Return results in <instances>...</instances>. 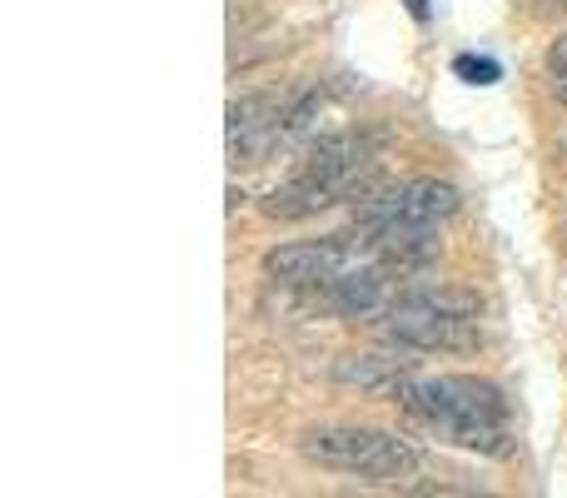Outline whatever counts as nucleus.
Instances as JSON below:
<instances>
[{
  "instance_id": "f257e3e1",
  "label": "nucleus",
  "mask_w": 567,
  "mask_h": 498,
  "mask_svg": "<svg viewBox=\"0 0 567 498\" xmlns=\"http://www.w3.org/2000/svg\"><path fill=\"white\" fill-rule=\"evenodd\" d=\"M409 419L433 429L439 439L458 444V449L478 454H508V399L493 379L478 374H413L399 394H393Z\"/></svg>"
},
{
  "instance_id": "f03ea898",
  "label": "nucleus",
  "mask_w": 567,
  "mask_h": 498,
  "mask_svg": "<svg viewBox=\"0 0 567 498\" xmlns=\"http://www.w3.org/2000/svg\"><path fill=\"white\" fill-rule=\"evenodd\" d=\"M483 299L458 284H413L383 309L379 334L409 354H463L478 344Z\"/></svg>"
},
{
  "instance_id": "7ed1b4c3",
  "label": "nucleus",
  "mask_w": 567,
  "mask_h": 498,
  "mask_svg": "<svg viewBox=\"0 0 567 498\" xmlns=\"http://www.w3.org/2000/svg\"><path fill=\"white\" fill-rule=\"evenodd\" d=\"M299 454L329 474H349V479H409L423 469V454L413 439L389 429H359V424H323L299 439Z\"/></svg>"
},
{
  "instance_id": "20e7f679",
  "label": "nucleus",
  "mask_w": 567,
  "mask_h": 498,
  "mask_svg": "<svg viewBox=\"0 0 567 498\" xmlns=\"http://www.w3.org/2000/svg\"><path fill=\"white\" fill-rule=\"evenodd\" d=\"M458 205H463V195L449 180H433V175L403 180V185L383 190V195H373L363 205L359 235L379 240V235H393V230H439L443 220L458 215Z\"/></svg>"
},
{
  "instance_id": "39448f33",
  "label": "nucleus",
  "mask_w": 567,
  "mask_h": 498,
  "mask_svg": "<svg viewBox=\"0 0 567 498\" xmlns=\"http://www.w3.org/2000/svg\"><path fill=\"white\" fill-rule=\"evenodd\" d=\"M369 260V240L363 235H323V240H289V245H275L259 260L269 284H284V289H329L339 274H349L353 264Z\"/></svg>"
},
{
  "instance_id": "423d86ee",
  "label": "nucleus",
  "mask_w": 567,
  "mask_h": 498,
  "mask_svg": "<svg viewBox=\"0 0 567 498\" xmlns=\"http://www.w3.org/2000/svg\"><path fill=\"white\" fill-rule=\"evenodd\" d=\"M399 274L393 270H383L379 260H363V264H353L349 274H339V280L323 289V304H329L333 314H343V319H369V314H383L393 304V294H399Z\"/></svg>"
},
{
  "instance_id": "0eeeda50",
  "label": "nucleus",
  "mask_w": 567,
  "mask_h": 498,
  "mask_svg": "<svg viewBox=\"0 0 567 498\" xmlns=\"http://www.w3.org/2000/svg\"><path fill=\"white\" fill-rule=\"evenodd\" d=\"M413 374H419V364L403 359V354H343V359H333V379L389 404Z\"/></svg>"
},
{
  "instance_id": "6e6552de",
  "label": "nucleus",
  "mask_w": 567,
  "mask_h": 498,
  "mask_svg": "<svg viewBox=\"0 0 567 498\" xmlns=\"http://www.w3.org/2000/svg\"><path fill=\"white\" fill-rule=\"evenodd\" d=\"M453 75L468 80V85H498V80H503V65H498L493 55H473V50H468V55L453 60Z\"/></svg>"
},
{
  "instance_id": "1a4fd4ad",
  "label": "nucleus",
  "mask_w": 567,
  "mask_h": 498,
  "mask_svg": "<svg viewBox=\"0 0 567 498\" xmlns=\"http://www.w3.org/2000/svg\"><path fill=\"white\" fill-rule=\"evenodd\" d=\"M543 65H548V75H553V80H567V35L553 40L548 55H543Z\"/></svg>"
},
{
  "instance_id": "9d476101",
  "label": "nucleus",
  "mask_w": 567,
  "mask_h": 498,
  "mask_svg": "<svg viewBox=\"0 0 567 498\" xmlns=\"http://www.w3.org/2000/svg\"><path fill=\"white\" fill-rule=\"evenodd\" d=\"M403 6H409L413 20H429V0H403Z\"/></svg>"
},
{
  "instance_id": "9b49d317",
  "label": "nucleus",
  "mask_w": 567,
  "mask_h": 498,
  "mask_svg": "<svg viewBox=\"0 0 567 498\" xmlns=\"http://www.w3.org/2000/svg\"><path fill=\"white\" fill-rule=\"evenodd\" d=\"M553 85H558V100H563V105H567V80H553Z\"/></svg>"
},
{
  "instance_id": "f8f14e48",
  "label": "nucleus",
  "mask_w": 567,
  "mask_h": 498,
  "mask_svg": "<svg viewBox=\"0 0 567 498\" xmlns=\"http://www.w3.org/2000/svg\"><path fill=\"white\" fill-rule=\"evenodd\" d=\"M563 145H567V130H563Z\"/></svg>"
},
{
  "instance_id": "ddd939ff",
  "label": "nucleus",
  "mask_w": 567,
  "mask_h": 498,
  "mask_svg": "<svg viewBox=\"0 0 567 498\" xmlns=\"http://www.w3.org/2000/svg\"><path fill=\"white\" fill-rule=\"evenodd\" d=\"M558 6H563V10H567V0H558Z\"/></svg>"
}]
</instances>
